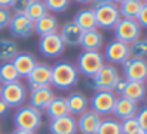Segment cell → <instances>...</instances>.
I'll list each match as a JSON object with an SVG mask.
<instances>
[{
    "mask_svg": "<svg viewBox=\"0 0 147 134\" xmlns=\"http://www.w3.org/2000/svg\"><path fill=\"white\" fill-rule=\"evenodd\" d=\"M79 83V70L70 61H57L51 67V86L59 90L73 89Z\"/></svg>",
    "mask_w": 147,
    "mask_h": 134,
    "instance_id": "6da1fadb",
    "label": "cell"
},
{
    "mask_svg": "<svg viewBox=\"0 0 147 134\" xmlns=\"http://www.w3.org/2000/svg\"><path fill=\"white\" fill-rule=\"evenodd\" d=\"M14 124L16 129L34 133L42 126V111L29 106H22L14 113Z\"/></svg>",
    "mask_w": 147,
    "mask_h": 134,
    "instance_id": "7a4b0ae2",
    "label": "cell"
},
{
    "mask_svg": "<svg viewBox=\"0 0 147 134\" xmlns=\"http://www.w3.org/2000/svg\"><path fill=\"white\" fill-rule=\"evenodd\" d=\"M104 64H106L104 63V56L100 51L84 50L83 53L79 54L76 67H77L79 73L84 74L87 79H92Z\"/></svg>",
    "mask_w": 147,
    "mask_h": 134,
    "instance_id": "3957f363",
    "label": "cell"
},
{
    "mask_svg": "<svg viewBox=\"0 0 147 134\" xmlns=\"http://www.w3.org/2000/svg\"><path fill=\"white\" fill-rule=\"evenodd\" d=\"M0 98L10 107L13 108H19L23 106V103L27 98V90L24 87L23 83L13 81V83H6L1 86L0 89Z\"/></svg>",
    "mask_w": 147,
    "mask_h": 134,
    "instance_id": "277c9868",
    "label": "cell"
},
{
    "mask_svg": "<svg viewBox=\"0 0 147 134\" xmlns=\"http://www.w3.org/2000/svg\"><path fill=\"white\" fill-rule=\"evenodd\" d=\"M120 79L119 70L114 64H104L97 73L90 79V86L96 90H113L114 84Z\"/></svg>",
    "mask_w": 147,
    "mask_h": 134,
    "instance_id": "5b68a950",
    "label": "cell"
},
{
    "mask_svg": "<svg viewBox=\"0 0 147 134\" xmlns=\"http://www.w3.org/2000/svg\"><path fill=\"white\" fill-rule=\"evenodd\" d=\"M142 27L136 20L131 19H120L117 24L114 26V36L116 40H120L126 44H130L140 39Z\"/></svg>",
    "mask_w": 147,
    "mask_h": 134,
    "instance_id": "8992f818",
    "label": "cell"
},
{
    "mask_svg": "<svg viewBox=\"0 0 147 134\" xmlns=\"http://www.w3.org/2000/svg\"><path fill=\"white\" fill-rule=\"evenodd\" d=\"M96 13V22H97V29H104V30H110L114 29V26L117 24V22L121 19L120 16V10H119V4L111 3V4H103L94 9Z\"/></svg>",
    "mask_w": 147,
    "mask_h": 134,
    "instance_id": "52a82bcc",
    "label": "cell"
},
{
    "mask_svg": "<svg viewBox=\"0 0 147 134\" xmlns=\"http://www.w3.org/2000/svg\"><path fill=\"white\" fill-rule=\"evenodd\" d=\"M116 98L117 96L111 90H97L89 100V104L92 106V110L98 116H109L113 111Z\"/></svg>",
    "mask_w": 147,
    "mask_h": 134,
    "instance_id": "ba28073f",
    "label": "cell"
},
{
    "mask_svg": "<svg viewBox=\"0 0 147 134\" xmlns=\"http://www.w3.org/2000/svg\"><path fill=\"white\" fill-rule=\"evenodd\" d=\"M123 74L127 81H142L147 80V60L129 57L123 64Z\"/></svg>",
    "mask_w": 147,
    "mask_h": 134,
    "instance_id": "9c48e42d",
    "label": "cell"
},
{
    "mask_svg": "<svg viewBox=\"0 0 147 134\" xmlns=\"http://www.w3.org/2000/svg\"><path fill=\"white\" fill-rule=\"evenodd\" d=\"M64 47H66V44L63 43L59 32L42 36L40 40H39L40 53L43 56H46V57H50V59H56V57L61 56L63 51H64Z\"/></svg>",
    "mask_w": 147,
    "mask_h": 134,
    "instance_id": "30bf717a",
    "label": "cell"
},
{
    "mask_svg": "<svg viewBox=\"0 0 147 134\" xmlns=\"http://www.w3.org/2000/svg\"><path fill=\"white\" fill-rule=\"evenodd\" d=\"M9 30L14 37L26 39L34 33V22H32L26 14H13L9 23Z\"/></svg>",
    "mask_w": 147,
    "mask_h": 134,
    "instance_id": "8fae6325",
    "label": "cell"
},
{
    "mask_svg": "<svg viewBox=\"0 0 147 134\" xmlns=\"http://www.w3.org/2000/svg\"><path fill=\"white\" fill-rule=\"evenodd\" d=\"M26 79L29 81L30 90L49 87L51 86V67L45 63H37Z\"/></svg>",
    "mask_w": 147,
    "mask_h": 134,
    "instance_id": "7c38bea8",
    "label": "cell"
},
{
    "mask_svg": "<svg viewBox=\"0 0 147 134\" xmlns=\"http://www.w3.org/2000/svg\"><path fill=\"white\" fill-rule=\"evenodd\" d=\"M104 60H107L110 64H123L129 57V44L120 42V40H113L104 48Z\"/></svg>",
    "mask_w": 147,
    "mask_h": 134,
    "instance_id": "4fadbf2b",
    "label": "cell"
},
{
    "mask_svg": "<svg viewBox=\"0 0 147 134\" xmlns=\"http://www.w3.org/2000/svg\"><path fill=\"white\" fill-rule=\"evenodd\" d=\"M49 131L51 134H76L77 121L71 114H66L57 119H50Z\"/></svg>",
    "mask_w": 147,
    "mask_h": 134,
    "instance_id": "5bb4252c",
    "label": "cell"
},
{
    "mask_svg": "<svg viewBox=\"0 0 147 134\" xmlns=\"http://www.w3.org/2000/svg\"><path fill=\"white\" fill-rule=\"evenodd\" d=\"M77 121V131L82 134H96L101 123V117L93 110H87L76 119Z\"/></svg>",
    "mask_w": 147,
    "mask_h": 134,
    "instance_id": "9a60e30c",
    "label": "cell"
},
{
    "mask_svg": "<svg viewBox=\"0 0 147 134\" xmlns=\"http://www.w3.org/2000/svg\"><path fill=\"white\" fill-rule=\"evenodd\" d=\"M111 113L120 121L124 119H129V117H134L137 114V103L124 96H117Z\"/></svg>",
    "mask_w": 147,
    "mask_h": 134,
    "instance_id": "2e32d148",
    "label": "cell"
},
{
    "mask_svg": "<svg viewBox=\"0 0 147 134\" xmlns=\"http://www.w3.org/2000/svg\"><path fill=\"white\" fill-rule=\"evenodd\" d=\"M11 63L16 67L20 77H27L32 73V70L34 69V66L37 64V60L33 54L23 51V53H17L14 56V59L11 60Z\"/></svg>",
    "mask_w": 147,
    "mask_h": 134,
    "instance_id": "e0dca14e",
    "label": "cell"
},
{
    "mask_svg": "<svg viewBox=\"0 0 147 134\" xmlns=\"http://www.w3.org/2000/svg\"><path fill=\"white\" fill-rule=\"evenodd\" d=\"M67 110L71 116H80L82 113L89 110V98L82 91H73L66 97Z\"/></svg>",
    "mask_w": 147,
    "mask_h": 134,
    "instance_id": "ac0fdd59",
    "label": "cell"
},
{
    "mask_svg": "<svg viewBox=\"0 0 147 134\" xmlns=\"http://www.w3.org/2000/svg\"><path fill=\"white\" fill-rule=\"evenodd\" d=\"M59 34H60L63 43L66 46H79L82 34H83V30L71 20V22H66L61 26Z\"/></svg>",
    "mask_w": 147,
    "mask_h": 134,
    "instance_id": "d6986e66",
    "label": "cell"
},
{
    "mask_svg": "<svg viewBox=\"0 0 147 134\" xmlns=\"http://www.w3.org/2000/svg\"><path fill=\"white\" fill-rule=\"evenodd\" d=\"M53 97H54V93H53L51 86L32 90L30 91V106L42 111L49 106V103L53 100Z\"/></svg>",
    "mask_w": 147,
    "mask_h": 134,
    "instance_id": "ffe728a7",
    "label": "cell"
},
{
    "mask_svg": "<svg viewBox=\"0 0 147 134\" xmlns=\"http://www.w3.org/2000/svg\"><path fill=\"white\" fill-rule=\"evenodd\" d=\"M83 32H87V30H94L97 29V22H96V13H94V9L90 7V9H82L76 13L74 16V20H73Z\"/></svg>",
    "mask_w": 147,
    "mask_h": 134,
    "instance_id": "44dd1931",
    "label": "cell"
},
{
    "mask_svg": "<svg viewBox=\"0 0 147 134\" xmlns=\"http://www.w3.org/2000/svg\"><path fill=\"white\" fill-rule=\"evenodd\" d=\"M80 46L83 47V50L98 51L100 47L103 46V34L98 32L97 29L83 32L82 39H80Z\"/></svg>",
    "mask_w": 147,
    "mask_h": 134,
    "instance_id": "7402d4cb",
    "label": "cell"
},
{
    "mask_svg": "<svg viewBox=\"0 0 147 134\" xmlns=\"http://www.w3.org/2000/svg\"><path fill=\"white\" fill-rule=\"evenodd\" d=\"M57 29H59L57 19L53 14H49V13L46 16H43L42 19H39V20L34 22V33H37L40 37L42 36H46V34L56 33Z\"/></svg>",
    "mask_w": 147,
    "mask_h": 134,
    "instance_id": "603a6c76",
    "label": "cell"
},
{
    "mask_svg": "<svg viewBox=\"0 0 147 134\" xmlns=\"http://www.w3.org/2000/svg\"><path fill=\"white\" fill-rule=\"evenodd\" d=\"M143 1L142 0H126L123 3L119 4V10H120V16L121 19H131L136 20L142 7H143Z\"/></svg>",
    "mask_w": 147,
    "mask_h": 134,
    "instance_id": "cb8c5ba5",
    "label": "cell"
},
{
    "mask_svg": "<svg viewBox=\"0 0 147 134\" xmlns=\"http://www.w3.org/2000/svg\"><path fill=\"white\" fill-rule=\"evenodd\" d=\"M147 89L144 86V83L142 81H127L126 84V89L123 91V96L139 103V101H143L144 97H146Z\"/></svg>",
    "mask_w": 147,
    "mask_h": 134,
    "instance_id": "d4e9b609",
    "label": "cell"
},
{
    "mask_svg": "<svg viewBox=\"0 0 147 134\" xmlns=\"http://www.w3.org/2000/svg\"><path fill=\"white\" fill-rule=\"evenodd\" d=\"M47 116L50 119H57V117H61V116H66L69 114V110H67V103H66V98L64 97H53V100L49 103V106L45 108Z\"/></svg>",
    "mask_w": 147,
    "mask_h": 134,
    "instance_id": "484cf974",
    "label": "cell"
},
{
    "mask_svg": "<svg viewBox=\"0 0 147 134\" xmlns=\"http://www.w3.org/2000/svg\"><path fill=\"white\" fill-rule=\"evenodd\" d=\"M19 53L16 42L10 39H0V61H11Z\"/></svg>",
    "mask_w": 147,
    "mask_h": 134,
    "instance_id": "4316f807",
    "label": "cell"
},
{
    "mask_svg": "<svg viewBox=\"0 0 147 134\" xmlns=\"http://www.w3.org/2000/svg\"><path fill=\"white\" fill-rule=\"evenodd\" d=\"M19 79H20V76H19V73L11 61H3L0 64V81H1V84L13 83V81H17Z\"/></svg>",
    "mask_w": 147,
    "mask_h": 134,
    "instance_id": "83f0119b",
    "label": "cell"
},
{
    "mask_svg": "<svg viewBox=\"0 0 147 134\" xmlns=\"http://www.w3.org/2000/svg\"><path fill=\"white\" fill-rule=\"evenodd\" d=\"M47 13H49V10H47V7H46V4H45L43 0H32L30 6L26 10V16L32 22H36V20L42 19Z\"/></svg>",
    "mask_w": 147,
    "mask_h": 134,
    "instance_id": "f1b7e54d",
    "label": "cell"
},
{
    "mask_svg": "<svg viewBox=\"0 0 147 134\" xmlns=\"http://www.w3.org/2000/svg\"><path fill=\"white\" fill-rule=\"evenodd\" d=\"M96 134H123L121 127H120V121L117 119H111V117L101 120Z\"/></svg>",
    "mask_w": 147,
    "mask_h": 134,
    "instance_id": "f546056e",
    "label": "cell"
},
{
    "mask_svg": "<svg viewBox=\"0 0 147 134\" xmlns=\"http://www.w3.org/2000/svg\"><path fill=\"white\" fill-rule=\"evenodd\" d=\"M129 53L133 59H146L147 57V39H137L129 44Z\"/></svg>",
    "mask_w": 147,
    "mask_h": 134,
    "instance_id": "4dcf8cb0",
    "label": "cell"
},
{
    "mask_svg": "<svg viewBox=\"0 0 147 134\" xmlns=\"http://www.w3.org/2000/svg\"><path fill=\"white\" fill-rule=\"evenodd\" d=\"M47 10L49 11H54V13H60V11H64L69 4H70V0H43Z\"/></svg>",
    "mask_w": 147,
    "mask_h": 134,
    "instance_id": "1f68e13d",
    "label": "cell"
},
{
    "mask_svg": "<svg viewBox=\"0 0 147 134\" xmlns=\"http://www.w3.org/2000/svg\"><path fill=\"white\" fill-rule=\"evenodd\" d=\"M120 127H121V133L123 134H130V133H133V131H136V130L140 129L136 116L121 120V121H120Z\"/></svg>",
    "mask_w": 147,
    "mask_h": 134,
    "instance_id": "d6a6232c",
    "label": "cell"
},
{
    "mask_svg": "<svg viewBox=\"0 0 147 134\" xmlns=\"http://www.w3.org/2000/svg\"><path fill=\"white\" fill-rule=\"evenodd\" d=\"M30 3H32V0H14L10 7L13 9V11L16 14H26V10L30 6Z\"/></svg>",
    "mask_w": 147,
    "mask_h": 134,
    "instance_id": "836d02e7",
    "label": "cell"
},
{
    "mask_svg": "<svg viewBox=\"0 0 147 134\" xmlns=\"http://www.w3.org/2000/svg\"><path fill=\"white\" fill-rule=\"evenodd\" d=\"M10 19H11L10 10H9L7 7H0V32L9 26Z\"/></svg>",
    "mask_w": 147,
    "mask_h": 134,
    "instance_id": "e575fe53",
    "label": "cell"
},
{
    "mask_svg": "<svg viewBox=\"0 0 147 134\" xmlns=\"http://www.w3.org/2000/svg\"><path fill=\"white\" fill-rule=\"evenodd\" d=\"M136 119L139 121V126L143 131H147V107L142 108L137 114H136Z\"/></svg>",
    "mask_w": 147,
    "mask_h": 134,
    "instance_id": "d590c367",
    "label": "cell"
},
{
    "mask_svg": "<svg viewBox=\"0 0 147 134\" xmlns=\"http://www.w3.org/2000/svg\"><path fill=\"white\" fill-rule=\"evenodd\" d=\"M136 22L140 24L142 29H143V27L147 29V3L143 4V7H142V10H140V13H139V16H137V19H136Z\"/></svg>",
    "mask_w": 147,
    "mask_h": 134,
    "instance_id": "8d00e7d4",
    "label": "cell"
},
{
    "mask_svg": "<svg viewBox=\"0 0 147 134\" xmlns=\"http://www.w3.org/2000/svg\"><path fill=\"white\" fill-rule=\"evenodd\" d=\"M126 84H127V80L123 77H120L119 80H117V83L114 84V87H113V93L116 94V96H123V91H124V89H126Z\"/></svg>",
    "mask_w": 147,
    "mask_h": 134,
    "instance_id": "74e56055",
    "label": "cell"
},
{
    "mask_svg": "<svg viewBox=\"0 0 147 134\" xmlns=\"http://www.w3.org/2000/svg\"><path fill=\"white\" fill-rule=\"evenodd\" d=\"M111 3H116V0H93V9H96L98 6H103V4H111ZM117 4V3H116Z\"/></svg>",
    "mask_w": 147,
    "mask_h": 134,
    "instance_id": "f35d334b",
    "label": "cell"
},
{
    "mask_svg": "<svg viewBox=\"0 0 147 134\" xmlns=\"http://www.w3.org/2000/svg\"><path fill=\"white\" fill-rule=\"evenodd\" d=\"M7 111H9V106L0 98V117H4L7 114Z\"/></svg>",
    "mask_w": 147,
    "mask_h": 134,
    "instance_id": "ab89813d",
    "label": "cell"
},
{
    "mask_svg": "<svg viewBox=\"0 0 147 134\" xmlns=\"http://www.w3.org/2000/svg\"><path fill=\"white\" fill-rule=\"evenodd\" d=\"M13 1L14 0H0V7H10L11 4H13Z\"/></svg>",
    "mask_w": 147,
    "mask_h": 134,
    "instance_id": "60d3db41",
    "label": "cell"
},
{
    "mask_svg": "<svg viewBox=\"0 0 147 134\" xmlns=\"http://www.w3.org/2000/svg\"><path fill=\"white\" fill-rule=\"evenodd\" d=\"M11 134H34V133H30V131H24V130H20V129H16Z\"/></svg>",
    "mask_w": 147,
    "mask_h": 134,
    "instance_id": "b9f144b4",
    "label": "cell"
},
{
    "mask_svg": "<svg viewBox=\"0 0 147 134\" xmlns=\"http://www.w3.org/2000/svg\"><path fill=\"white\" fill-rule=\"evenodd\" d=\"M77 3H83V4H89V3H93V0H74Z\"/></svg>",
    "mask_w": 147,
    "mask_h": 134,
    "instance_id": "7bdbcfd3",
    "label": "cell"
},
{
    "mask_svg": "<svg viewBox=\"0 0 147 134\" xmlns=\"http://www.w3.org/2000/svg\"><path fill=\"white\" fill-rule=\"evenodd\" d=\"M130 134H144V131L142 129H139V130H136V131H133V133H130Z\"/></svg>",
    "mask_w": 147,
    "mask_h": 134,
    "instance_id": "ee69618b",
    "label": "cell"
},
{
    "mask_svg": "<svg viewBox=\"0 0 147 134\" xmlns=\"http://www.w3.org/2000/svg\"><path fill=\"white\" fill-rule=\"evenodd\" d=\"M123 1H126V0H116V3H117V4H120V3H123Z\"/></svg>",
    "mask_w": 147,
    "mask_h": 134,
    "instance_id": "f6af8a7d",
    "label": "cell"
},
{
    "mask_svg": "<svg viewBox=\"0 0 147 134\" xmlns=\"http://www.w3.org/2000/svg\"><path fill=\"white\" fill-rule=\"evenodd\" d=\"M142 1H143V3H147V0H142Z\"/></svg>",
    "mask_w": 147,
    "mask_h": 134,
    "instance_id": "bcb514c9",
    "label": "cell"
},
{
    "mask_svg": "<svg viewBox=\"0 0 147 134\" xmlns=\"http://www.w3.org/2000/svg\"><path fill=\"white\" fill-rule=\"evenodd\" d=\"M1 86H3V84H1V81H0V89H1Z\"/></svg>",
    "mask_w": 147,
    "mask_h": 134,
    "instance_id": "7dc6e473",
    "label": "cell"
},
{
    "mask_svg": "<svg viewBox=\"0 0 147 134\" xmlns=\"http://www.w3.org/2000/svg\"><path fill=\"white\" fill-rule=\"evenodd\" d=\"M144 134H147V131H144Z\"/></svg>",
    "mask_w": 147,
    "mask_h": 134,
    "instance_id": "c3c4849f",
    "label": "cell"
},
{
    "mask_svg": "<svg viewBox=\"0 0 147 134\" xmlns=\"http://www.w3.org/2000/svg\"><path fill=\"white\" fill-rule=\"evenodd\" d=\"M146 81H147V80H146Z\"/></svg>",
    "mask_w": 147,
    "mask_h": 134,
    "instance_id": "681fc988",
    "label": "cell"
}]
</instances>
